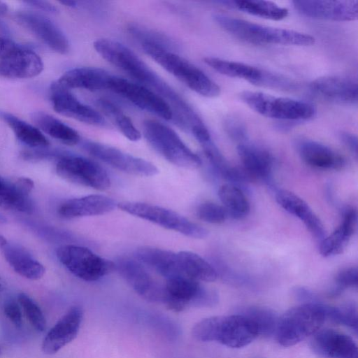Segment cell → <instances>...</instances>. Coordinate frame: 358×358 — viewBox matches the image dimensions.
Masks as SVG:
<instances>
[{
	"label": "cell",
	"mask_w": 358,
	"mask_h": 358,
	"mask_svg": "<svg viewBox=\"0 0 358 358\" xmlns=\"http://www.w3.org/2000/svg\"><path fill=\"white\" fill-rule=\"evenodd\" d=\"M93 46L107 62L161 96L171 107L179 126L190 130L202 123V120L188 102L129 48L110 38H99Z\"/></svg>",
	"instance_id": "cell-1"
},
{
	"label": "cell",
	"mask_w": 358,
	"mask_h": 358,
	"mask_svg": "<svg viewBox=\"0 0 358 358\" xmlns=\"http://www.w3.org/2000/svg\"><path fill=\"white\" fill-rule=\"evenodd\" d=\"M213 18L225 31L250 43L298 46L315 43L313 36L298 31L261 25L220 13L215 14Z\"/></svg>",
	"instance_id": "cell-2"
},
{
	"label": "cell",
	"mask_w": 358,
	"mask_h": 358,
	"mask_svg": "<svg viewBox=\"0 0 358 358\" xmlns=\"http://www.w3.org/2000/svg\"><path fill=\"white\" fill-rule=\"evenodd\" d=\"M192 334L198 341L217 342L232 348L246 346L259 336L254 322L239 313L201 320L194 326Z\"/></svg>",
	"instance_id": "cell-3"
},
{
	"label": "cell",
	"mask_w": 358,
	"mask_h": 358,
	"mask_svg": "<svg viewBox=\"0 0 358 358\" xmlns=\"http://www.w3.org/2000/svg\"><path fill=\"white\" fill-rule=\"evenodd\" d=\"M141 46L146 55L194 92L208 98L220 95V87L215 82L173 50L149 43Z\"/></svg>",
	"instance_id": "cell-4"
},
{
	"label": "cell",
	"mask_w": 358,
	"mask_h": 358,
	"mask_svg": "<svg viewBox=\"0 0 358 358\" xmlns=\"http://www.w3.org/2000/svg\"><path fill=\"white\" fill-rule=\"evenodd\" d=\"M325 305L302 303L286 311L280 317L275 338L282 346H292L320 330L326 319Z\"/></svg>",
	"instance_id": "cell-5"
},
{
	"label": "cell",
	"mask_w": 358,
	"mask_h": 358,
	"mask_svg": "<svg viewBox=\"0 0 358 358\" xmlns=\"http://www.w3.org/2000/svg\"><path fill=\"white\" fill-rule=\"evenodd\" d=\"M143 127L148 143L171 164L191 169L201 165L200 157L167 125L155 120H146Z\"/></svg>",
	"instance_id": "cell-6"
},
{
	"label": "cell",
	"mask_w": 358,
	"mask_h": 358,
	"mask_svg": "<svg viewBox=\"0 0 358 358\" xmlns=\"http://www.w3.org/2000/svg\"><path fill=\"white\" fill-rule=\"evenodd\" d=\"M239 96L252 110L272 119L303 121L312 119L316 114L313 105L301 100L253 91H243Z\"/></svg>",
	"instance_id": "cell-7"
},
{
	"label": "cell",
	"mask_w": 358,
	"mask_h": 358,
	"mask_svg": "<svg viewBox=\"0 0 358 358\" xmlns=\"http://www.w3.org/2000/svg\"><path fill=\"white\" fill-rule=\"evenodd\" d=\"M117 207L130 215L193 238H205L208 231L178 213L161 206L136 201H122Z\"/></svg>",
	"instance_id": "cell-8"
},
{
	"label": "cell",
	"mask_w": 358,
	"mask_h": 358,
	"mask_svg": "<svg viewBox=\"0 0 358 358\" xmlns=\"http://www.w3.org/2000/svg\"><path fill=\"white\" fill-rule=\"evenodd\" d=\"M56 254L66 268L85 281H96L115 270V262L83 246L64 245L57 248Z\"/></svg>",
	"instance_id": "cell-9"
},
{
	"label": "cell",
	"mask_w": 358,
	"mask_h": 358,
	"mask_svg": "<svg viewBox=\"0 0 358 358\" xmlns=\"http://www.w3.org/2000/svg\"><path fill=\"white\" fill-rule=\"evenodd\" d=\"M203 61L210 68L222 75L243 79L258 86L281 90H292L296 88V83L293 80L248 64L214 57H206L203 58Z\"/></svg>",
	"instance_id": "cell-10"
},
{
	"label": "cell",
	"mask_w": 358,
	"mask_h": 358,
	"mask_svg": "<svg viewBox=\"0 0 358 358\" xmlns=\"http://www.w3.org/2000/svg\"><path fill=\"white\" fill-rule=\"evenodd\" d=\"M56 172L63 179L72 183L103 191L110 186L108 173L96 162L80 156H60Z\"/></svg>",
	"instance_id": "cell-11"
},
{
	"label": "cell",
	"mask_w": 358,
	"mask_h": 358,
	"mask_svg": "<svg viewBox=\"0 0 358 358\" xmlns=\"http://www.w3.org/2000/svg\"><path fill=\"white\" fill-rule=\"evenodd\" d=\"M107 90L118 94L139 108L166 120L174 118L170 105L158 94L141 84L112 75Z\"/></svg>",
	"instance_id": "cell-12"
},
{
	"label": "cell",
	"mask_w": 358,
	"mask_h": 358,
	"mask_svg": "<svg viewBox=\"0 0 358 358\" xmlns=\"http://www.w3.org/2000/svg\"><path fill=\"white\" fill-rule=\"evenodd\" d=\"M82 146L92 156L124 173L145 177L153 176L159 173L157 166L150 162L116 148L88 140L83 141Z\"/></svg>",
	"instance_id": "cell-13"
},
{
	"label": "cell",
	"mask_w": 358,
	"mask_h": 358,
	"mask_svg": "<svg viewBox=\"0 0 358 358\" xmlns=\"http://www.w3.org/2000/svg\"><path fill=\"white\" fill-rule=\"evenodd\" d=\"M209 298V289L185 275L167 279L163 286L162 302L175 312L187 307H205Z\"/></svg>",
	"instance_id": "cell-14"
},
{
	"label": "cell",
	"mask_w": 358,
	"mask_h": 358,
	"mask_svg": "<svg viewBox=\"0 0 358 358\" xmlns=\"http://www.w3.org/2000/svg\"><path fill=\"white\" fill-rule=\"evenodd\" d=\"M50 90L53 109L59 114L91 125L103 127L106 124L102 115L80 102L70 90L57 81L51 84Z\"/></svg>",
	"instance_id": "cell-15"
},
{
	"label": "cell",
	"mask_w": 358,
	"mask_h": 358,
	"mask_svg": "<svg viewBox=\"0 0 358 358\" xmlns=\"http://www.w3.org/2000/svg\"><path fill=\"white\" fill-rule=\"evenodd\" d=\"M115 265V270L139 296L150 302L162 301L163 286L155 280L138 260L120 258Z\"/></svg>",
	"instance_id": "cell-16"
},
{
	"label": "cell",
	"mask_w": 358,
	"mask_h": 358,
	"mask_svg": "<svg viewBox=\"0 0 358 358\" xmlns=\"http://www.w3.org/2000/svg\"><path fill=\"white\" fill-rule=\"evenodd\" d=\"M294 8L308 17L331 21H352L358 17L357 0L292 1Z\"/></svg>",
	"instance_id": "cell-17"
},
{
	"label": "cell",
	"mask_w": 358,
	"mask_h": 358,
	"mask_svg": "<svg viewBox=\"0 0 358 358\" xmlns=\"http://www.w3.org/2000/svg\"><path fill=\"white\" fill-rule=\"evenodd\" d=\"M16 20L55 52L65 55L69 43L62 31L47 17L31 11L18 12Z\"/></svg>",
	"instance_id": "cell-18"
},
{
	"label": "cell",
	"mask_w": 358,
	"mask_h": 358,
	"mask_svg": "<svg viewBox=\"0 0 358 358\" xmlns=\"http://www.w3.org/2000/svg\"><path fill=\"white\" fill-rule=\"evenodd\" d=\"M310 90L318 97L339 104L357 103V82L346 76H331L319 78L310 85Z\"/></svg>",
	"instance_id": "cell-19"
},
{
	"label": "cell",
	"mask_w": 358,
	"mask_h": 358,
	"mask_svg": "<svg viewBox=\"0 0 358 358\" xmlns=\"http://www.w3.org/2000/svg\"><path fill=\"white\" fill-rule=\"evenodd\" d=\"M82 318V308L71 307L45 335L41 346L43 352L54 355L71 343L79 331Z\"/></svg>",
	"instance_id": "cell-20"
},
{
	"label": "cell",
	"mask_w": 358,
	"mask_h": 358,
	"mask_svg": "<svg viewBox=\"0 0 358 358\" xmlns=\"http://www.w3.org/2000/svg\"><path fill=\"white\" fill-rule=\"evenodd\" d=\"M43 63L33 50L17 46L0 59V76L7 78H30L41 73Z\"/></svg>",
	"instance_id": "cell-21"
},
{
	"label": "cell",
	"mask_w": 358,
	"mask_h": 358,
	"mask_svg": "<svg viewBox=\"0 0 358 358\" xmlns=\"http://www.w3.org/2000/svg\"><path fill=\"white\" fill-rule=\"evenodd\" d=\"M312 339L314 351L326 358H357V347L349 336L334 329L317 331Z\"/></svg>",
	"instance_id": "cell-22"
},
{
	"label": "cell",
	"mask_w": 358,
	"mask_h": 358,
	"mask_svg": "<svg viewBox=\"0 0 358 358\" xmlns=\"http://www.w3.org/2000/svg\"><path fill=\"white\" fill-rule=\"evenodd\" d=\"M33 187V181L27 178L8 180L0 176V208L31 213L34 205L29 194Z\"/></svg>",
	"instance_id": "cell-23"
},
{
	"label": "cell",
	"mask_w": 358,
	"mask_h": 358,
	"mask_svg": "<svg viewBox=\"0 0 358 358\" xmlns=\"http://www.w3.org/2000/svg\"><path fill=\"white\" fill-rule=\"evenodd\" d=\"M117 203L113 199L102 194H90L63 202L58 213L64 218L71 219L103 215L113 211Z\"/></svg>",
	"instance_id": "cell-24"
},
{
	"label": "cell",
	"mask_w": 358,
	"mask_h": 358,
	"mask_svg": "<svg viewBox=\"0 0 358 358\" xmlns=\"http://www.w3.org/2000/svg\"><path fill=\"white\" fill-rule=\"evenodd\" d=\"M275 200L284 210L301 220L320 242L326 237L322 222L307 203L299 196L287 190L278 189L275 193Z\"/></svg>",
	"instance_id": "cell-25"
},
{
	"label": "cell",
	"mask_w": 358,
	"mask_h": 358,
	"mask_svg": "<svg viewBox=\"0 0 358 358\" xmlns=\"http://www.w3.org/2000/svg\"><path fill=\"white\" fill-rule=\"evenodd\" d=\"M237 152L243 168L252 181L255 180H269L273 159L268 150L247 141L238 144Z\"/></svg>",
	"instance_id": "cell-26"
},
{
	"label": "cell",
	"mask_w": 358,
	"mask_h": 358,
	"mask_svg": "<svg viewBox=\"0 0 358 358\" xmlns=\"http://www.w3.org/2000/svg\"><path fill=\"white\" fill-rule=\"evenodd\" d=\"M135 259L167 279L184 275L176 253L170 250L143 246L135 252Z\"/></svg>",
	"instance_id": "cell-27"
},
{
	"label": "cell",
	"mask_w": 358,
	"mask_h": 358,
	"mask_svg": "<svg viewBox=\"0 0 358 358\" xmlns=\"http://www.w3.org/2000/svg\"><path fill=\"white\" fill-rule=\"evenodd\" d=\"M107 71L96 67H80L65 72L57 80L64 87L89 91L107 90L111 78Z\"/></svg>",
	"instance_id": "cell-28"
},
{
	"label": "cell",
	"mask_w": 358,
	"mask_h": 358,
	"mask_svg": "<svg viewBox=\"0 0 358 358\" xmlns=\"http://www.w3.org/2000/svg\"><path fill=\"white\" fill-rule=\"evenodd\" d=\"M298 150L301 159L309 166L322 169H340L344 159L332 149L320 143L302 140Z\"/></svg>",
	"instance_id": "cell-29"
},
{
	"label": "cell",
	"mask_w": 358,
	"mask_h": 358,
	"mask_svg": "<svg viewBox=\"0 0 358 358\" xmlns=\"http://www.w3.org/2000/svg\"><path fill=\"white\" fill-rule=\"evenodd\" d=\"M3 252L6 262L20 275L34 280L40 279L45 273L43 265L22 246L7 243Z\"/></svg>",
	"instance_id": "cell-30"
},
{
	"label": "cell",
	"mask_w": 358,
	"mask_h": 358,
	"mask_svg": "<svg viewBox=\"0 0 358 358\" xmlns=\"http://www.w3.org/2000/svg\"><path fill=\"white\" fill-rule=\"evenodd\" d=\"M31 119L38 129L64 144L73 145L80 141L77 131L46 113L34 112Z\"/></svg>",
	"instance_id": "cell-31"
},
{
	"label": "cell",
	"mask_w": 358,
	"mask_h": 358,
	"mask_svg": "<svg viewBox=\"0 0 358 358\" xmlns=\"http://www.w3.org/2000/svg\"><path fill=\"white\" fill-rule=\"evenodd\" d=\"M0 119L9 126L17 138L24 144L33 148H43L50 145L48 138L39 129L15 115L0 111Z\"/></svg>",
	"instance_id": "cell-32"
},
{
	"label": "cell",
	"mask_w": 358,
	"mask_h": 358,
	"mask_svg": "<svg viewBox=\"0 0 358 358\" xmlns=\"http://www.w3.org/2000/svg\"><path fill=\"white\" fill-rule=\"evenodd\" d=\"M177 256L184 275L196 281L213 282L217 279L216 270L199 255L190 251H180Z\"/></svg>",
	"instance_id": "cell-33"
},
{
	"label": "cell",
	"mask_w": 358,
	"mask_h": 358,
	"mask_svg": "<svg viewBox=\"0 0 358 358\" xmlns=\"http://www.w3.org/2000/svg\"><path fill=\"white\" fill-rule=\"evenodd\" d=\"M218 195L227 216L241 219L249 213L250 203L241 188L225 184L220 187Z\"/></svg>",
	"instance_id": "cell-34"
},
{
	"label": "cell",
	"mask_w": 358,
	"mask_h": 358,
	"mask_svg": "<svg viewBox=\"0 0 358 358\" xmlns=\"http://www.w3.org/2000/svg\"><path fill=\"white\" fill-rule=\"evenodd\" d=\"M237 9L248 14L260 17L280 20L288 15V10L278 4L268 1L238 0L232 1Z\"/></svg>",
	"instance_id": "cell-35"
},
{
	"label": "cell",
	"mask_w": 358,
	"mask_h": 358,
	"mask_svg": "<svg viewBox=\"0 0 358 358\" xmlns=\"http://www.w3.org/2000/svg\"><path fill=\"white\" fill-rule=\"evenodd\" d=\"M97 105L116 125L120 132L129 140L138 141L141 134L133 122L115 103L106 99L96 101Z\"/></svg>",
	"instance_id": "cell-36"
},
{
	"label": "cell",
	"mask_w": 358,
	"mask_h": 358,
	"mask_svg": "<svg viewBox=\"0 0 358 358\" xmlns=\"http://www.w3.org/2000/svg\"><path fill=\"white\" fill-rule=\"evenodd\" d=\"M238 313L248 317L254 322L259 335L270 336L275 334L279 317L272 310L263 307L250 306L242 308Z\"/></svg>",
	"instance_id": "cell-37"
},
{
	"label": "cell",
	"mask_w": 358,
	"mask_h": 358,
	"mask_svg": "<svg viewBox=\"0 0 358 358\" xmlns=\"http://www.w3.org/2000/svg\"><path fill=\"white\" fill-rule=\"evenodd\" d=\"M353 234L341 224L331 234L320 241V252L325 257L341 253Z\"/></svg>",
	"instance_id": "cell-38"
},
{
	"label": "cell",
	"mask_w": 358,
	"mask_h": 358,
	"mask_svg": "<svg viewBox=\"0 0 358 358\" xmlns=\"http://www.w3.org/2000/svg\"><path fill=\"white\" fill-rule=\"evenodd\" d=\"M326 317L357 331V310L354 303L336 307L325 305Z\"/></svg>",
	"instance_id": "cell-39"
},
{
	"label": "cell",
	"mask_w": 358,
	"mask_h": 358,
	"mask_svg": "<svg viewBox=\"0 0 358 358\" xmlns=\"http://www.w3.org/2000/svg\"><path fill=\"white\" fill-rule=\"evenodd\" d=\"M128 30L141 44L149 43L161 45L171 50L174 49L175 43L166 35L136 24L130 25Z\"/></svg>",
	"instance_id": "cell-40"
},
{
	"label": "cell",
	"mask_w": 358,
	"mask_h": 358,
	"mask_svg": "<svg viewBox=\"0 0 358 358\" xmlns=\"http://www.w3.org/2000/svg\"><path fill=\"white\" fill-rule=\"evenodd\" d=\"M18 301L31 325L37 331H43L45 329L46 321L39 306L24 293L19 294Z\"/></svg>",
	"instance_id": "cell-41"
},
{
	"label": "cell",
	"mask_w": 358,
	"mask_h": 358,
	"mask_svg": "<svg viewBox=\"0 0 358 358\" xmlns=\"http://www.w3.org/2000/svg\"><path fill=\"white\" fill-rule=\"evenodd\" d=\"M200 145L213 169L216 173L223 177L230 166L228 164L212 138L201 143Z\"/></svg>",
	"instance_id": "cell-42"
},
{
	"label": "cell",
	"mask_w": 358,
	"mask_h": 358,
	"mask_svg": "<svg viewBox=\"0 0 358 358\" xmlns=\"http://www.w3.org/2000/svg\"><path fill=\"white\" fill-rule=\"evenodd\" d=\"M196 213L200 220L211 224L222 223L227 217L224 207L213 202L201 203L198 207Z\"/></svg>",
	"instance_id": "cell-43"
},
{
	"label": "cell",
	"mask_w": 358,
	"mask_h": 358,
	"mask_svg": "<svg viewBox=\"0 0 358 358\" xmlns=\"http://www.w3.org/2000/svg\"><path fill=\"white\" fill-rule=\"evenodd\" d=\"M358 284V270L356 266L348 267L340 271L336 276V287L331 294H339L348 287H357Z\"/></svg>",
	"instance_id": "cell-44"
},
{
	"label": "cell",
	"mask_w": 358,
	"mask_h": 358,
	"mask_svg": "<svg viewBox=\"0 0 358 358\" xmlns=\"http://www.w3.org/2000/svg\"><path fill=\"white\" fill-rule=\"evenodd\" d=\"M224 127L229 136L238 144L248 141L246 127L238 118L227 117L224 120Z\"/></svg>",
	"instance_id": "cell-45"
},
{
	"label": "cell",
	"mask_w": 358,
	"mask_h": 358,
	"mask_svg": "<svg viewBox=\"0 0 358 358\" xmlns=\"http://www.w3.org/2000/svg\"><path fill=\"white\" fill-rule=\"evenodd\" d=\"M293 296L302 303H321L318 296L312 290L302 286H296L292 289Z\"/></svg>",
	"instance_id": "cell-46"
},
{
	"label": "cell",
	"mask_w": 358,
	"mask_h": 358,
	"mask_svg": "<svg viewBox=\"0 0 358 358\" xmlns=\"http://www.w3.org/2000/svg\"><path fill=\"white\" fill-rule=\"evenodd\" d=\"M4 313L17 327L22 326V313L18 304L15 301L12 300L6 303Z\"/></svg>",
	"instance_id": "cell-47"
},
{
	"label": "cell",
	"mask_w": 358,
	"mask_h": 358,
	"mask_svg": "<svg viewBox=\"0 0 358 358\" xmlns=\"http://www.w3.org/2000/svg\"><path fill=\"white\" fill-rule=\"evenodd\" d=\"M341 138L344 145L354 154L357 156V136L348 132H342Z\"/></svg>",
	"instance_id": "cell-48"
},
{
	"label": "cell",
	"mask_w": 358,
	"mask_h": 358,
	"mask_svg": "<svg viewBox=\"0 0 358 358\" xmlns=\"http://www.w3.org/2000/svg\"><path fill=\"white\" fill-rule=\"evenodd\" d=\"M18 45L9 38L0 36V59L7 55Z\"/></svg>",
	"instance_id": "cell-49"
},
{
	"label": "cell",
	"mask_w": 358,
	"mask_h": 358,
	"mask_svg": "<svg viewBox=\"0 0 358 358\" xmlns=\"http://www.w3.org/2000/svg\"><path fill=\"white\" fill-rule=\"evenodd\" d=\"M28 4H30L36 8L43 10L49 13H56L57 9V8L52 5V3L44 1H26Z\"/></svg>",
	"instance_id": "cell-50"
},
{
	"label": "cell",
	"mask_w": 358,
	"mask_h": 358,
	"mask_svg": "<svg viewBox=\"0 0 358 358\" xmlns=\"http://www.w3.org/2000/svg\"><path fill=\"white\" fill-rule=\"evenodd\" d=\"M7 10H8L7 5L5 3L0 1V15H4L5 13H6Z\"/></svg>",
	"instance_id": "cell-51"
},
{
	"label": "cell",
	"mask_w": 358,
	"mask_h": 358,
	"mask_svg": "<svg viewBox=\"0 0 358 358\" xmlns=\"http://www.w3.org/2000/svg\"><path fill=\"white\" fill-rule=\"evenodd\" d=\"M60 3L69 7H75L77 4V1H62Z\"/></svg>",
	"instance_id": "cell-52"
},
{
	"label": "cell",
	"mask_w": 358,
	"mask_h": 358,
	"mask_svg": "<svg viewBox=\"0 0 358 358\" xmlns=\"http://www.w3.org/2000/svg\"><path fill=\"white\" fill-rule=\"evenodd\" d=\"M6 239L1 235H0V248H3L7 244Z\"/></svg>",
	"instance_id": "cell-53"
},
{
	"label": "cell",
	"mask_w": 358,
	"mask_h": 358,
	"mask_svg": "<svg viewBox=\"0 0 358 358\" xmlns=\"http://www.w3.org/2000/svg\"><path fill=\"white\" fill-rule=\"evenodd\" d=\"M3 289V285L0 283V291H2Z\"/></svg>",
	"instance_id": "cell-54"
},
{
	"label": "cell",
	"mask_w": 358,
	"mask_h": 358,
	"mask_svg": "<svg viewBox=\"0 0 358 358\" xmlns=\"http://www.w3.org/2000/svg\"><path fill=\"white\" fill-rule=\"evenodd\" d=\"M0 354H1V348H0Z\"/></svg>",
	"instance_id": "cell-55"
}]
</instances>
